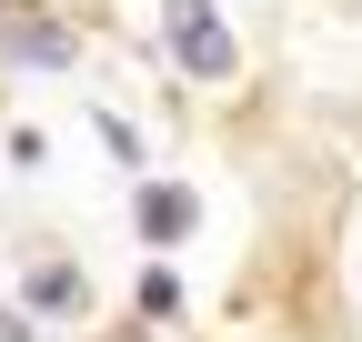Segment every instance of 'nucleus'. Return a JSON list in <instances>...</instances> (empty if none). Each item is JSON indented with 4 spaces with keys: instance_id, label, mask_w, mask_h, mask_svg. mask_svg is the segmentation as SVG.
Wrapping results in <instances>:
<instances>
[{
    "instance_id": "obj_4",
    "label": "nucleus",
    "mask_w": 362,
    "mask_h": 342,
    "mask_svg": "<svg viewBox=\"0 0 362 342\" xmlns=\"http://www.w3.org/2000/svg\"><path fill=\"white\" fill-rule=\"evenodd\" d=\"M192 222H202V201L181 191V182H141V242H151V252H171Z\"/></svg>"
},
{
    "instance_id": "obj_5",
    "label": "nucleus",
    "mask_w": 362,
    "mask_h": 342,
    "mask_svg": "<svg viewBox=\"0 0 362 342\" xmlns=\"http://www.w3.org/2000/svg\"><path fill=\"white\" fill-rule=\"evenodd\" d=\"M131 292H141V312H151V322H171V312H181V272H171V262H151Z\"/></svg>"
},
{
    "instance_id": "obj_1",
    "label": "nucleus",
    "mask_w": 362,
    "mask_h": 342,
    "mask_svg": "<svg viewBox=\"0 0 362 342\" xmlns=\"http://www.w3.org/2000/svg\"><path fill=\"white\" fill-rule=\"evenodd\" d=\"M161 40H171V61H181V71H202V81H232V61H242L211 0H161Z\"/></svg>"
},
{
    "instance_id": "obj_7",
    "label": "nucleus",
    "mask_w": 362,
    "mask_h": 342,
    "mask_svg": "<svg viewBox=\"0 0 362 342\" xmlns=\"http://www.w3.org/2000/svg\"><path fill=\"white\" fill-rule=\"evenodd\" d=\"M0 342H21V312H0Z\"/></svg>"
},
{
    "instance_id": "obj_3",
    "label": "nucleus",
    "mask_w": 362,
    "mask_h": 342,
    "mask_svg": "<svg viewBox=\"0 0 362 342\" xmlns=\"http://www.w3.org/2000/svg\"><path fill=\"white\" fill-rule=\"evenodd\" d=\"M21 302H30V312H51V322H81V312H90V282H81L71 262H30Z\"/></svg>"
},
{
    "instance_id": "obj_6",
    "label": "nucleus",
    "mask_w": 362,
    "mask_h": 342,
    "mask_svg": "<svg viewBox=\"0 0 362 342\" xmlns=\"http://www.w3.org/2000/svg\"><path fill=\"white\" fill-rule=\"evenodd\" d=\"M90 131H101V151H111L121 171H141V131H131V121H121V111H101V121H90Z\"/></svg>"
},
{
    "instance_id": "obj_2",
    "label": "nucleus",
    "mask_w": 362,
    "mask_h": 342,
    "mask_svg": "<svg viewBox=\"0 0 362 342\" xmlns=\"http://www.w3.org/2000/svg\"><path fill=\"white\" fill-rule=\"evenodd\" d=\"M0 51H11L21 71H71V61H81L71 30H61L51 11H21V0H0Z\"/></svg>"
}]
</instances>
